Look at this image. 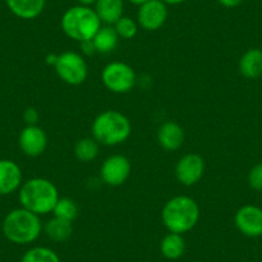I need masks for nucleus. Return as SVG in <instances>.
Masks as SVG:
<instances>
[{"label":"nucleus","mask_w":262,"mask_h":262,"mask_svg":"<svg viewBox=\"0 0 262 262\" xmlns=\"http://www.w3.org/2000/svg\"><path fill=\"white\" fill-rule=\"evenodd\" d=\"M18 200L21 207L41 216L53 212L55 203L59 200V191L54 183L48 179L34 178L22 183Z\"/></svg>","instance_id":"1"},{"label":"nucleus","mask_w":262,"mask_h":262,"mask_svg":"<svg viewBox=\"0 0 262 262\" xmlns=\"http://www.w3.org/2000/svg\"><path fill=\"white\" fill-rule=\"evenodd\" d=\"M161 219L170 233H188L200 221V206L190 196L176 195L163 206Z\"/></svg>","instance_id":"2"},{"label":"nucleus","mask_w":262,"mask_h":262,"mask_svg":"<svg viewBox=\"0 0 262 262\" xmlns=\"http://www.w3.org/2000/svg\"><path fill=\"white\" fill-rule=\"evenodd\" d=\"M3 234L9 242L19 246L31 244L42 231L40 216L24 207L14 208L4 217Z\"/></svg>","instance_id":"3"},{"label":"nucleus","mask_w":262,"mask_h":262,"mask_svg":"<svg viewBox=\"0 0 262 262\" xmlns=\"http://www.w3.org/2000/svg\"><path fill=\"white\" fill-rule=\"evenodd\" d=\"M92 131L93 138L99 144L113 147L128 139L131 135V122L123 113L108 110L95 117Z\"/></svg>","instance_id":"4"},{"label":"nucleus","mask_w":262,"mask_h":262,"mask_svg":"<svg viewBox=\"0 0 262 262\" xmlns=\"http://www.w3.org/2000/svg\"><path fill=\"white\" fill-rule=\"evenodd\" d=\"M60 27L70 39L82 42L95 36L98 30L102 27V22L94 8L77 4L63 13Z\"/></svg>","instance_id":"5"},{"label":"nucleus","mask_w":262,"mask_h":262,"mask_svg":"<svg viewBox=\"0 0 262 262\" xmlns=\"http://www.w3.org/2000/svg\"><path fill=\"white\" fill-rule=\"evenodd\" d=\"M55 74L66 84L77 86L88 79V63L76 52H64L58 55L54 64Z\"/></svg>","instance_id":"6"},{"label":"nucleus","mask_w":262,"mask_h":262,"mask_svg":"<svg viewBox=\"0 0 262 262\" xmlns=\"http://www.w3.org/2000/svg\"><path fill=\"white\" fill-rule=\"evenodd\" d=\"M103 85L116 94H126L134 89L137 75L131 66L123 62H111L102 71Z\"/></svg>","instance_id":"7"},{"label":"nucleus","mask_w":262,"mask_h":262,"mask_svg":"<svg viewBox=\"0 0 262 262\" xmlns=\"http://www.w3.org/2000/svg\"><path fill=\"white\" fill-rule=\"evenodd\" d=\"M205 160L198 153H188L178 161L175 167L176 179L185 186L195 185L205 175Z\"/></svg>","instance_id":"8"},{"label":"nucleus","mask_w":262,"mask_h":262,"mask_svg":"<svg viewBox=\"0 0 262 262\" xmlns=\"http://www.w3.org/2000/svg\"><path fill=\"white\" fill-rule=\"evenodd\" d=\"M234 224L239 233L248 238L262 236V208L254 205H244L236 211Z\"/></svg>","instance_id":"9"},{"label":"nucleus","mask_w":262,"mask_h":262,"mask_svg":"<svg viewBox=\"0 0 262 262\" xmlns=\"http://www.w3.org/2000/svg\"><path fill=\"white\" fill-rule=\"evenodd\" d=\"M167 6L162 0H149L138 9V25L145 31H157L166 24Z\"/></svg>","instance_id":"10"},{"label":"nucleus","mask_w":262,"mask_h":262,"mask_svg":"<svg viewBox=\"0 0 262 262\" xmlns=\"http://www.w3.org/2000/svg\"><path fill=\"white\" fill-rule=\"evenodd\" d=\"M131 173V163L122 155H113L103 162L100 167L102 180L110 186H120L126 183Z\"/></svg>","instance_id":"11"},{"label":"nucleus","mask_w":262,"mask_h":262,"mask_svg":"<svg viewBox=\"0 0 262 262\" xmlns=\"http://www.w3.org/2000/svg\"><path fill=\"white\" fill-rule=\"evenodd\" d=\"M18 145L24 155L39 157L48 147L47 133L39 125H26L19 133Z\"/></svg>","instance_id":"12"},{"label":"nucleus","mask_w":262,"mask_h":262,"mask_svg":"<svg viewBox=\"0 0 262 262\" xmlns=\"http://www.w3.org/2000/svg\"><path fill=\"white\" fill-rule=\"evenodd\" d=\"M21 185V167L12 160H0V195H9Z\"/></svg>","instance_id":"13"},{"label":"nucleus","mask_w":262,"mask_h":262,"mask_svg":"<svg viewBox=\"0 0 262 262\" xmlns=\"http://www.w3.org/2000/svg\"><path fill=\"white\" fill-rule=\"evenodd\" d=\"M158 144L166 150H178L183 147L185 140V131L175 121H167L162 123L157 131Z\"/></svg>","instance_id":"14"},{"label":"nucleus","mask_w":262,"mask_h":262,"mask_svg":"<svg viewBox=\"0 0 262 262\" xmlns=\"http://www.w3.org/2000/svg\"><path fill=\"white\" fill-rule=\"evenodd\" d=\"M239 72L248 80H257L262 76V49L251 48L239 59Z\"/></svg>","instance_id":"15"},{"label":"nucleus","mask_w":262,"mask_h":262,"mask_svg":"<svg viewBox=\"0 0 262 262\" xmlns=\"http://www.w3.org/2000/svg\"><path fill=\"white\" fill-rule=\"evenodd\" d=\"M47 0H6L9 11L21 19H35L42 13Z\"/></svg>","instance_id":"16"},{"label":"nucleus","mask_w":262,"mask_h":262,"mask_svg":"<svg viewBox=\"0 0 262 262\" xmlns=\"http://www.w3.org/2000/svg\"><path fill=\"white\" fill-rule=\"evenodd\" d=\"M123 0H97L94 4V11L100 22L108 26L115 25L123 16Z\"/></svg>","instance_id":"17"},{"label":"nucleus","mask_w":262,"mask_h":262,"mask_svg":"<svg viewBox=\"0 0 262 262\" xmlns=\"http://www.w3.org/2000/svg\"><path fill=\"white\" fill-rule=\"evenodd\" d=\"M92 40L95 52L100 53V54H108L117 48L120 37H118L115 27L107 25V26L100 27Z\"/></svg>","instance_id":"18"},{"label":"nucleus","mask_w":262,"mask_h":262,"mask_svg":"<svg viewBox=\"0 0 262 262\" xmlns=\"http://www.w3.org/2000/svg\"><path fill=\"white\" fill-rule=\"evenodd\" d=\"M42 230L45 231L48 238L52 239L53 242L62 243V242H66L67 239L71 238L74 229H72L71 221L63 220V219L54 216L42 226Z\"/></svg>","instance_id":"19"},{"label":"nucleus","mask_w":262,"mask_h":262,"mask_svg":"<svg viewBox=\"0 0 262 262\" xmlns=\"http://www.w3.org/2000/svg\"><path fill=\"white\" fill-rule=\"evenodd\" d=\"M161 253L167 259H178L185 252V241L181 234L170 233L163 236L161 241Z\"/></svg>","instance_id":"20"},{"label":"nucleus","mask_w":262,"mask_h":262,"mask_svg":"<svg viewBox=\"0 0 262 262\" xmlns=\"http://www.w3.org/2000/svg\"><path fill=\"white\" fill-rule=\"evenodd\" d=\"M74 152L80 162H92L99 155V143L94 138H82L75 144Z\"/></svg>","instance_id":"21"},{"label":"nucleus","mask_w":262,"mask_h":262,"mask_svg":"<svg viewBox=\"0 0 262 262\" xmlns=\"http://www.w3.org/2000/svg\"><path fill=\"white\" fill-rule=\"evenodd\" d=\"M21 262H60L57 252L48 247H32L22 256Z\"/></svg>","instance_id":"22"},{"label":"nucleus","mask_w":262,"mask_h":262,"mask_svg":"<svg viewBox=\"0 0 262 262\" xmlns=\"http://www.w3.org/2000/svg\"><path fill=\"white\" fill-rule=\"evenodd\" d=\"M53 215L72 223L79 215V206L71 198H59L53 208Z\"/></svg>","instance_id":"23"},{"label":"nucleus","mask_w":262,"mask_h":262,"mask_svg":"<svg viewBox=\"0 0 262 262\" xmlns=\"http://www.w3.org/2000/svg\"><path fill=\"white\" fill-rule=\"evenodd\" d=\"M113 27H115L118 37L128 40V39H133V37L137 36L139 25H138L137 21H134L133 18H130V17L122 16L117 22H116L115 25H113Z\"/></svg>","instance_id":"24"},{"label":"nucleus","mask_w":262,"mask_h":262,"mask_svg":"<svg viewBox=\"0 0 262 262\" xmlns=\"http://www.w3.org/2000/svg\"><path fill=\"white\" fill-rule=\"evenodd\" d=\"M248 185L253 190L262 191V162L257 163L248 172Z\"/></svg>","instance_id":"25"},{"label":"nucleus","mask_w":262,"mask_h":262,"mask_svg":"<svg viewBox=\"0 0 262 262\" xmlns=\"http://www.w3.org/2000/svg\"><path fill=\"white\" fill-rule=\"evenodd\" d=\"M39 112L36 111V108L29 107L25 110L24 112V120L26 122V125H37L39 122Z\"/></svg>","instance_id":"26"},{"label":"nucleus","mask_w":262,"mask_h":262,"mask_svg":"<svg viewBox=\"0 0 262 262\" xmlns=\"http://www.w3.org/2000/svg\"><path fill=\"white\" fill-rule=\"evenodd\" d=\"M81 44V48H82V53L86 55H93L95 52V48H94V44H93V40H86V41H82L80 42Z\"/></svg>","instance_id":"27"},{"label":"nucleus","mask_w":262,"mask_h":262,"mask_svg":"<svg viewBox=\"0 0 262 262\" xmlns=\"http://www.w3.org/2000/svg\"><path fill=\"white\" fill-rule=\"evenodd\" d=\"M219 4L225 8H235V7L241 6L243 3L244 0H217Z\"/></svg>","instance_id":"28"},{"label":"nucleus","mask_w":262,"mask_h":262,"mask_svg":"<svg viewBox=\"0 0 262 262\" xmlns=\"http://www.w3.org/2000/svg\"><path fill=\"white\" fill-rule=\"evenodd\" d=\"M79 6H84V7H92L97 3V0H76Z\"/></svg>","instance_id":"29"},{"label":"nucleus","mask_w":262,"mask_h":262,"mask_svg":"<svg viewBox=\"0 0 262 262\" xmlns=\"http://www.w3.org/2000/svg\"><path fill=\"white\" fill-rule=\"evenodd\" d=\"M166 6H179V4L184 3L186 0H162Z\"/></svg>","instance_id":"30"},{"label":"nucleus","mask_w":262,"mask_h":262,"mask_svg":"<svg viewBox=\"0 0 262 262\" xmlns=\"http://www.w3.org/2000/svg\"><path fill=\"white\" fill-rule=\"evenodd\" d=\"M57 58H58V55L49 54L47 57V63H48V64H50V66H53V67H54L55 62H57Z\"/></svg>","instance_id":"31"},{"label":"nucleus","mask_w":262,"mask_h":262,"mask_svg":"<svg viewBox=\"0 0 262 262\" xmlns=\"http://www.w3.org/2000/svg\"><path fill=\"white\" fill-rule=\"evenodd\" d=\"M127 2L128 3L133 4V6L140 7V6H143L144 3H147V2H149V0H127Z\"/></svg>","instance_id":"32"}]
</instances>
